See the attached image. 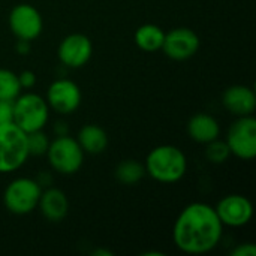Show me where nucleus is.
Here are the masks:
<instances>
[{"instance_id":"nucleus-1","label":"nucleus","mask_w":256,"mask_h":256,"mask_svg":"<svg viewBox=\"0 0 256 256\" xmlns=\"http://www.w3.org/2000/svg\"><path fill=\"white\" fill-rule=\"evenodd\" d=\"M224 224L214 207L206 202H192L177 216L172 226V240L178 250L188 255H204L220 243Z\"/></svg>"},{"instance_id":"nucleus-2","label":"nucleus","mask_w":256,"mask_h":256,"mask_svg":"<svg viewBox=\"0 0 256 256\" xmlns=\"http://www.w3.org/2000/svg\"><path fill=\"white\" fill-rule=\"evenodd\" d=\"M146 174L162 184L180 182L188 171V158L176 146L164 144L154 147L146 158Z\"/></svg>"},{"instance_id":"nucleus-3","label":"nucleus","mask_w":256,"mask_h":256,"mask_svg":"<svg viewBox=\"0 0 256 256\" xmlns=\"http://www.w3.org/2000/svg\"><path fill=\"white\" fill-rule=\"evenodd\" d=\"M27 134L14 122L0 124V172H14L28 159Z\"/></svg>"},{"instance_id":"nucleus-4","label":"nucleus","mask_w":256,"mask_h":256,"mask_svg":"<svg viewBox=\"0 0 256 256\" xmlns=\"http://www.w3.org/2000/svg\"><path fill=\"white\" fill-rule=\"evenodd\" d=\"M48 118L50 106L42 96L36 93H20L14 99V123L26 134L44 129Z\"/></svg>"},{"instance_id":"nucleus-5","label":"nucleus","mask_w":256,"mask_h":256,"mask_svg":"<svg viewBox=\"0 0 256 256\" xmlns=\"http://www.w3.org/2000/svg\"><path fill=\"white\" fill-rule=\"evenodd\" d=\"M48 164L51 168L63 176H72L78 172L84 162V152L80 147L76 138L66 135H57L52 141H50L46 150Z\"/></svg>"},{"instance_id":"nucleus-6","label":"nucleus","mask_w":256,"mask_h":256,"mask_svg":"<svg viewBox=\"0 0 256 256\" xmlns=\"http://www.w3.org/2000/svg\"><path fill=\"white\" fill-rule=\"evenodd\" d=\"M42 194L40 184L28 177H18L12 180L3 192V204L12 214H28L38 208Z\"/></svg>"},{"instance_id":"nucleus-7","label":"nucleus","mask_w":256,"mask_h":256,"mask_svg":"<svg viewBox=\"0 0 256 256\" xmlns=\"http://www.w3.org/2000/svg\"><path fill=\"white\" fill-rule=\"evenodd\" d=\"M225 142L232 156L242 160H252L256 156V120L254 116L237 117L230 126Z\"/></svg>"},{"instance_id":"nucleus-8","label":"nucleus","mask_w":256,"mask_h":256,"mask_svg":"<svg viewBox=\"0 0 256 256\" xmlns=\"http://www.w3.org/2000/svg\"><path fill=\"white\" fill-rule=\"evenodd\" d=\"M9 28L16 39L34 40L44 28L40 12L28 3H20L12 8L9 14Z\"/></svg>"},{"instance_id":"nucleus-9","label":"nucleus","mask_w":256,"mask_h":256,"mask_svg":"<svg viewBox=\"0 0 256 256\" xmlns=\"http://www.w3.org/2000/svg\"><path fill=\"white\" fill-rule=\"evenodd\" d=\"M81 90L76 82L68 78L56 80L50 84L46 90V104L50 110H54L58 114L68 116L75 112L81 105Z\"/></svg>"},{"instance_id":"nucleus-10","label":"nucleus","mask_w":256,"mask_h":256,"mask_svg":"<svg viewBox=\"0 0 256 256\" xmlns=\"http://www.w3.org/2000/svg\"><path fill=\"white\" fill-rule=\"evenodd\" d=\"M201 40L196 32L189 27H177L165 33V39L162 44V51L166 57L183 62L194 57L200 50Z\"/></svg>"},{"instance_id":"nucleus-11","label":"nucleus","mask_w":256,"mask_h":256,"mask_svg":"<svg viewBox=\"0 0 256 256\" xmlns=\"http://www.w3.org/2000/svg\"><path fill=\"white\" fill-rule=\"evenodd\" d=\"M224 226L242 228L252 220L254 206L250 200L240 194L225 195L214 207Z\"/></svg>"},{"instance_id":"nucleus-12","label":"nucleus","mask_w":256,"mask_h":256,"mask_svg":"<svg viewBox=\"0 0 256 256\" xmlns=\"http://www.w3.org/2000/svg\"><path fill=\"white\" fill-rule=\"evenodd\" d=\"M93 54V44L88 36L82 33H72L62 39L57 48V56L62 64L68 68H82L86 66Z\"/></svg>"},{"instance_id":"nucleus-13","label":"nucleus","mask_w":256,"mask_h":256,"mask_svg":"<svg viewBox=\"0 0 256 256\" xmlns=\"http://www.w3.org/2000/svg\"><path fill=\"white\" fill-rule=\"evenodd\" d=\"M224 106L237 117L254 116L256 108L255 92L243 84H236L228 87L222 96Z\"/></svg>"},{"instance_id":"nucleus-14","label":"nucleus","mask_w":256,"mask_h":256,"mask_svg":"<svg viewBox=\"0 0 256 256\" xmlns=\"http://www.w3.org/2000/svg\"><path fill=\"white\" fill-rule=\"evenodd\" d=\"M38 208L40 210L42 216L48 222H62L69 212V201L63 190L57 188H48L46 190H42Z\"/></svg>"},{"instance_id":"nucleus-15","label":"nucleus","mask_w":256,"mask_h":256,"mask_svg":"<svg viewBox=\"0 0 256 256\" xmlns=\"http://www.w3.org/2000/svg\"><path fill=\"white\" fill-rule=\"evenodd\" d=\"M188 134L192 141L200 144H207L220 135V126L218 120L206 112H200L190 117L188 122Z\"/></svg>"},{"instance_id":"nucleus-16","label":"nucleus","mask_w":256,"mask_h":256,"mask_svg":"<svg viewBox=\"0 0 256 256\" xmlns=\"http://www.w3.org/2000/svg\"><path fill=\"white\" fill-rule=\"evenodd\" d=\"M76 141L84 153L99 154L108 147V135L98 124H84L76 136Z\"/></svg>"},{"instance_id":"nucleus-17","label":"nucleus","mask_w":256,"mask_h":256,"mask_svg":"<svg viewBox=\"0 0 256 256\" xmlns=\"http://www.w3.org/2000/svg\"><path fill=\"white\" fill-rule=\"evenodd\" d=\"M135 44L146 52H156L162 48L165 32L156 24H142L135 32Z\"/></svg>"},{"instance_id":"nucleus-18","label":"nucleus","mask_w":256,"mask_h":256,"mask_svg":"<svg viewBox=\"0 0 256 256\" xmlns=\"http://www.w3.org/2000/svg\"><path fill=\"white\" fill-rule=\"evenodd\" d=\"M114 174H116L117 182H120L122 184L134 186L142 180V177L146 176V168L142 164H140L134 159H128L117 165Z\"/></svg>"},{"instance_id":"nucleus-19","label":"nucleus","mask_w":256,"mask_h":256,"mask_svg":"<svg viewBox=\"0 0 256 256\" xmlns=\"http://www.w3.org/2000/svg\"><path fill=\"white\" fill-rule=\"evenodd\" d=\"M21 93L18 75L9 69L0 68V99L14 100Z\"/></svg>"},{"instance_id":"nucleus-20","label":"nucleus","mask_w":256,"mask_h":256,"mask_svg":"<svg viewBox=\"0 0 256 256\" xmlns=\"http://www.w3.org/2000/svg\"><path fill=\"white\" fill-rule=\"evenodd\" d=\"M230 156H231V152L225 141H220L219 138H216L206 144V158L208 162L214 165H220V164H225L230 159Z\"/></svg>"},{"instance_id":"nucleus-21","label":"nucleus","mask_w":256,"mask_h":256,"mask_svg":"<svg viewBox=\"0 0 256 256\" xmlns=\"http://www.w3.org/2000/svg\"><path fill=\"white\" fill-rule=\"evenodd\" d=\"M50 146V138L48 135L44 132V129L40 130H33L27 134V148H28V154L30 156H42L46 153Z\"/></svg>"},{"instance_id":"nucleus-22","label":"nucleus","mask_w":256,"mask_h":256,"mask_svg":"<svg viewBox=\"0 0 256 256\" xmlns=\"http://www.w3.org/2000/svg\"><path fill=\"white\" fill-rule=\"evenodd\" d=\"M14 122V100L0 99V124Z\"/></svg>"},{"instance_id":"nucleus-23","label":"nucleus","mask_w":256,"mask_h":256,"mask_svg":"<svg viewBox=\"0 0 256 256\" xmlns=\"http://www.w3.org/2000/svg\"><path fill=\"white\" fill-rule=\"evenodd\" d=\"M231 256H256V246L254 243H240L231 250Z\"/></svg>"},{"instance_id":"nucleus-24","label":"nucleus","mask_w":256,"mask_h":256,"mask_svg":"<svg viewBox=\"0 0 256 256\" xmlns=\"http://www.w3.org/2000/svg\"><path fill=\"white\" fill-rule=\"evenodd\" d=\"M18 82H20L21 90L22 88H32L36 84V75H34V72H32V70H22L18 75Z\"/></svg>"},{"instance_id":"nucleus-25","label":"nucleus","mask_w":256,"mask_h":256,"mask_svg":"<svg viewBox=\"0 0 256 256\" xmlns=\"http://www.w3.org/2000/svg\"><path fill=\"white\" fill-rule=\"evenodd\" d=\"M15 50L20 52V54H27L30 51V40H22V39H18L16 45H15Z\"/></svg>"},{"instance_id":"nucleus-26","label":"nucleus","mask_w":256,"mask_h":256,"mask_svg":"<svg viewBox=\"0 0 256 256\" xmlns=\"http://www.w3.org/2000/svg\"><path fill=\"white\" fill-rule=\"evenodd\" d=\"M93 255H94V256H99V255L111 256L112 254H111V252H108V250H100V249H99V250H94V252H93Z\"/></svg>"}]
</instances>
